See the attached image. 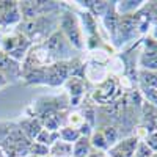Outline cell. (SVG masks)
<instances>
[{
	"instance_id": "cell-3",
	"label": "cell",
	"mask_w": 157,
	"mask_h": 157,
	"mask_svg": "<svg viewBox=\"0 0 157 157\" xmlns=\"http://www.w3.org/2000/svg\"><path fill=\"white\" fill-rule=\"evenodd\" d=\"M140 36H141V33H140L138 13L129 14V16H120V19H118V27H116V35L113 38L112 44L116 47H123L126 44L137 41Z\"/></svg>"
},
{
	"instance_id": "cell-17",
	"label": "cell",
	"mask_w": 157,
	"mask_h": 157,
	"mask_svg": "<svg viewBox=\"0 0 157 157\" xmlns=\"http://www.w3.org/2000/svg\"><path fill=\"white\" fill-rule=\"evenodd\" d=\"M99 130L102 132L104 138H105L107 145H109V149L120 141V129H118L115 124H105V126H102Z\"/></svg>"
},
{
	"instance_id": "cell-20",
	"label": "cell",
	"mask_w": 157,
	"mask_h": 157,
	"mask_svg": "<svg viewBox=\"0 0 157 157\" xmlns=\"http://www.w3.org/2000/svg\"><path fill=\"white\" fill-rule=\"evenodd\" d=\"M138 82H140V86L157 88V71L140 69V72H138Z\"/></svg>"
},
{
	"instance_id": "cell-18",
	"label": "cell",
	"mask_w": 157,
	"mask_h": 157,
	"mask_svg": "<svg viewBox=\"0 0 157 157\" xmlns=\"http://www.w3.org/2000/svg\"><path fill=\"white\" fill-rule=\"evenodd\" d=\"M91 143L90 138L80 137L74 145H72V157H88L91 154Z\"/></svg>"
},
{
	"instance_id": "cell-4",
	"label": "cell",
	"mask_w": 157,
	"mask_h": 157,
	"mask_svg": "<svg viewBox=\"0 0 157 157\" xmlns=\"http://www.w3.org/2000/svg\"><path fill=\"white\" fill-rule=\"evenodd\" d=\"M44 47L54 61H71L72 58H77V50L68 43V39L63 36L60 30H55L46 39Z\"/></svg>"
},
{
	"instance_id": "cell-12",
	"label": "cell",
	"mask_w": 157,
	"mask_h": 157,
	"mask_svg": "<svg viewBox=\"0 0 157 157\" xmlns=\"http://www.w3.org/2000/svg\"><path fill=\"white\" fill-rule=\"evenodd\" d=\"M64 86H66V91L68 94L71 96V105L72 107H77L78 102H80L83 99V94L86 91V85H85V78H80V77H69L66 83H64Z\"/></svg>"
},
{
	"instance_id": "cell-2",
	"label": "cell",
	"mask_w": 157,
	"mask_h": 157,
	"mask_svg": "<svg viewBox=\"0 0 157 157\" xmlns=\"http://www.w3.org/2000/svg\"><path fill=\"white\" fill-rule=\"evenodd\" d=\"M58 30L63 33V36L68 39V43L77 50L82 52L85 49V38L78 24L77 14L72 11H61L60 21H58Z\"/></svg>"
},
{
	"instance_id": "cell-9",
	"label": "cell",
	"mask_w": 157,
	"mask_h": 157,
	"mask_svg": "<svg viewBox=\"0 0 157 157\" xmlns=\"http://www.w3.org/2000/svg\"><path fill=\"white\" fill-rule=\"evenodd\" d=\"M83 78L85 82L101 85L109 78V68L104 63L88 58V61H83Z\"/></svg>"
},
{
	"instance_id": "cell-6",
	"label": "cell",
	"mask_w": 157,
	"mask_h": 157,
	"mask_svg": "<svg viewBox=\"0 0 157 157\" xmlns=\"http://www.w3.org/2000/svg\"><path fill=\"white\" fill-rule=\"evenodd\" d=\"M22 22L19 11V3L14 0H2L0 2V29L17 27Z\"/></svg>"
},
{
	"instance_id": "cell-10",
	"label": "cell",
	"mask_w": 157,
	"mask_h": 157,
	"mask_svg": "<svg viewBox=\"0 0 157 157\" xmlns=\"http://www.w3.org/2000/svg\"><path fill=\"white\" fill-rule=\"evenodd\" d=\"M0 72L8 78L10 83L21 78V72H22V64L10 58L2 49H0Z\"/></svg>"
},
{
	"instance_id": "cell-28",
	"label": "cell",
	"mask_w": 157,
	"mask_h": 157,
	"mask_svg": "<svg viewBox=\"0 0 157 157\" xmlns=\"http://www.w3.org/2000/svg\"><path fill=\"white\" fill-rule=\"evenodd\" d=\"M148 145V148L155 154L157 152V132H151V134H146L145 140H143Z\"/></svg>"
},
{
	"instance_id": "cell-32",
	"label": "cell",
	"mask_w": 157,
	"mask_h": 157,
	"mask_svg": "<svg viewBox=\"0 0 157 157\" xmlns=\"http://www.w3.org/2000/svg\"><path fill=\"white\" fill-rule=\"evenodd\" d=\"M88 157H107V154H105V152H101V151H96V152L91 151V154H90Z\"/></svg>"
},
{
	"instance_id": "cell-11",
	"label": "cell",
	"mask_w": 157,
	"mask_h": 157,
	"mask_svg": "<svg viewBox=\"0 0 157 157\" xmlns=\"http://www.w3.org/2000/svg\"><path fill=\"white\" fill-rule=\"evenodd\" d=\"M138 138L135 135L123 138L116 143L115 146H112L107 152V157H134L135 148L138 145Z\"/></svg>"
},
{
	"instance_id": "cell-19",
	"label": "cell",
	"mask_w": 157,
	"mask_h": 157,
	"mask_svg": "<svg viewBox=\"0 0 157 157\" xmlns=\"http://www.w3.org/2000/svg\"><path fill=\"white\" fill-rule=\"evenodd\" d=\"M50 157H72V145L61 140L55 141L50 146Z\"/></svg>"
},
{
	"instance_id": "cell-15",
	"label": "cell",
	"mask_w": 157,
	"mask_h": 157,
	"mask_svg": "<svg viewBox=\"0 0 157 157\" xmlns=\"http://www.w3.org/2000/svg\"><path fill=\"white\" fill-rule=\"evenodd\" d=\"M78 19V24H80V29H82V33L88 38V36H93V35H98V21L93 14H90L88 11H82L80 14L77 16Z\"/></svg>"
},
{
	"instance_id": "cell-31",
	"label": "cell",
	"mask_w": 157,
	"mask_h": 157,
	"mask_svg": "<svg viewBox=\"0 0 157 157\" xmlns=\"http://www.w3.org/2000/svg\"><path fill=\"white\" fill-rule=\"evenodd\" d=\"M10 82H8V78L2 74V72H0V88H3V86H6Z\"/></svg>"
},
{
	"instance_id": "cell-29",
	"label": "cell",
	"mask_w": 157,
	"mask_h": 157,
	"mask_svg": "<svg viewBox=\"0 0 157 157\" xmlns=\"http://www.w3.org/2000/svg\"><path fill=\"white\" fill-rule=\"evenodd\" d=\"M145 8L148 10L151 17L154 21H157V2H148V3H145Z\"/></svg>"
},
{
	"instance_id": "cell-23",
	"label": "cell",
	"mask_w": 157,
	"mask_h": 157,
	"mask_svg": "<svg viewBox=\"0 0 157 157\" xmlns=\"http://www.w3.org/2000/svg\"><path fill=\"white\" fill-rule=\"evenodd\" d=\"M58 140H60L58 132H50V130H47V129H43L41 132H39V135L36 137L35 141H38V143H41V145H46V146L50 148Z\"/></svg>"
},
{
	"instance_id": "cell-24",
	"label": "cell",
	"mask_w": 157,
	"mask_h": 157,
	"mask_svg": "<svg viewBox=\"0 0 157 157\" xmlns=\"http://www.w3.org/2000/svg\"><path fill=\"white\" fill-rule=\"evenodd\" d=\"M30 155L32 157H46L50 155V148L46 145H41L38 141H33L32 146H30Z\"/></svg>"
},
{
	"instance_id": "cell-16",
	"label": "cell",
	"mask_w": 157,
	"mask_h": 157,
	"mask_svg": "<svg viewBox=\"0 0 157 157\" xmlns=\"http://www.w3.org/2000/svg\"><path fill=\"white\" fill-rule=\"evenodd\" d=\"M146 2L141 0H124V2H115V11L118 16H129L138 13Z\"/></svg>"
},
{
	"instance_id": "cell-33",
	"label": "cell",
	"mask_w": 157,
	"mask_h": 157,
	"mask_svg": "<svg viewBox=\"0 0 157 157\" xmlns=\"http://www.w3.org/2000/svg\"><path fill=\"white\" fill-rule=\"evenodd\" d=\"M30 157H32V155H30ZM46 157H50V155H46Z\"/></svg>"
},
{
	"instance_id": "cell-5",
	"label": "cell",
	"mask_w": 157,
	"mask_h": 157,
	"mask_svg": "<svg viewBox=\"0 0 157 157\" xmlns=\"http://www.w3.org/2000/svg\"><path fill=\"white\" fill-rule=\"evenodd\" d=\"M118 91H120L118 82L113 77H109L105 82H102L101 85L96 86V90L91 93V99L96 104H99V105H110V104H113L115 98L118 96Z\"/></svg>"
},
{
	"instance_id": "cell-26",
	"label": "cell",
	"mask_w": 157,
	"mask_h": 157,
	"mask_svg": "<svg viewBox=\"0 0 157 157\" xmlns=\"http://www.w3.org/2000/svg\"><path fill=\"white\" fill-rule=\"evenodd\" d=\"M154 155V152L148 148V145L145 141H138V145H137V148H135V152H134V157H152Z\"/></svg>"
},
{
	"instance_id": "cell-13",
	"label": "cell",
	"mask_w": 157,
	"mask_h": 157,
	"mask_svg": "<svg viewBox=\"0 0 157 157\" xmlns=\"http://www.w3.org/2000/svg\"><path fill=\"white\" fill-rule=\"evenodd\" d=\"M141 127L148 134L157 132V109L148 102H143L141 105Z\"/></svg>"
},
{
	"instance_id": "cell-25",
	"label": "cell",
	"mask_w": 157,
	"mask_h": 157,
	"mask_svg": "<svg viewBox=\"0 0 157 157\" xmlns=\"http://www.w3.org/2000/svg\"><path fill=\"white\" fill-rule=\"evenodd\" d=\"M140 88H141V93L145 96L146 102L157 109V88H145V86H140Z\"/></svg>"
},
{
	"instance_id": "cell-21",
	"label": "cell",
	"mask_w": 157,
	"mask_h": 157,
	"mask_svg": "<svg viewBox=\"0 0 157 157\" xmlns=\"http://www.w3.org/2000/svg\"><path fill=\"white\" fill-rule=\"evenodd\" d=\"M58 135H60V140H61V141L69 143V145H74V143L80 138L78 130L74 129V127H69V126H63V127L58 130Z\"/></svg>"
},
{
	"instance_id": "cell-27",
	"label": "cell",
	"mask_w": 157,
	"mask_h": 157,
	"mask_svg": "<svg viewBox=\"0 0 157 157\" xmlns=\"http://www.w3.org/2000/svg\"><path fill=\"white\" fill-rule=\"evenodd\" d=\"M13 127H14V124H11V123H0V148L5 143V140L10 135Z\"/></svg>"
},
{
	"instance_id": "cell-30",
	"label": "cell",
	"mask_w": 157,
	"mask_h": 157,
	"mask_svg": "<svg viewBox=\"0 0 157 157\" xmlns=\"http://www.w3.org/2000/svg\"><path fill=\"white\" fill-rule=\"evenodd\" d=\"M149 36L157 43V21H154V24H152V27H151V35H149Z\"/></svg>"
},
{
	"instance_id": "cell-1",
	"label": "cell",
	"mask_w": 157,
	"mask_h": 157,
	"mask_svg": "<svg viewBox=\"0 0 157 157\" xmlns=\"http://www.w3.org/2000/svg\"><path fill=\"white\" fill-rule=\"evenodd\" d=\"M32 46L33 44L16 29L11 30V32H6L2 38H0V49H2L10 58H13L14 61H17L21 64L25 60V57H27Z\"/></svg>"
},
{
	"instance_id": "cell-7",
	"label": "cell",
	"mask_w": 157,
	"mask_h": 157,
	"mask_svg": "<svg viewBox=\"0 0 157 157\" xmlns=\"http://www.w3.org/2000/svg\"><path fill=\"white\" fill-rule=\"evenodd\" d=\"M141 47L143 49L138 58L140 68L146 71H157V43L148 35L141 41Z\"/></svg>"
},
{
	"instance_id": "cell-14",
	"label": "cell",
	"mask_w": 157,
	"mask_h": 157,
	"mask_svg": "<svg viewBox=\"0 0 157 157\" xmlns=\"http://www.w3.org/2000/svg\"><path fill=\"white\" fill-rule=\"evenodd\" d=\"M19 129L22 130V134L27 137L29 140L35 141L36 137L39 135V132L43 130V124L38 120L36 116H30V118H24V120L17 124Z\"/></svg>"
},
{
	"instance_id": "cell-22",
	"label": "cell",
	"mask_w": 157,
	"mask_h": 157,
	"mask_svg": "<svg viewBox=\"0 0 157 157\" xmlns=\"http://www.w3.org/2000/svg\"><path fill=\"white\" fill-rule=\"evenodd\" d=\"M90 143H91V148H94L96 151H101V152L109 151V145L101 130H93V134L90 137Z\"/></svg>"
},
{
	"instance_id": "cell-8",
	"label": "cell",
	"mask_w": 157,
	"mask_h": 157,
	"mask_svg": "<svg viewBox=\"0 0 157 157\" xmlns=\"http://www.w3.org/2000/svg\"><path fill=\"white\" fill-rule=\"evenodd\" d=\"M69 78V63L55 61L46 68V85L47 86H61Z\"/></svg>"
}]
</instances>
